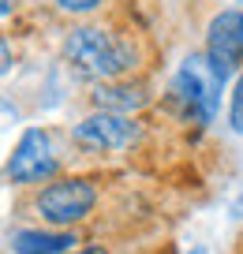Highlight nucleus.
<instances>
[{
  "instance_id": "nucleus-1",
  "label": "nucleus",
  "mask_w": 243,
  "mask_h": 254,
  "mask_svg": "<svg viewBox=\"0 0 243 254\" xmlns=\"http://www.w3.org/2000/svg\"><path fill=\"white\" fill-rule=\"evenodd\" d=\"M64 60L75 67V75L94 82H116L135 67V53L124 38L109 34L105 26H75L64 38Z\"/></svg>"
},
{
  "instance_id": "nucleus-2",
  "label": "nucleus",
  "mask_w": 243,
  "mask_h": 254,
  "mask_svg": "<svg viewBox=\"0 0 243 254\" xmlns=\"http://www.w3.org/2000/svg\"><path fill=\"white\" fill-rule=\"evenodd\" d=\"M221 75L213 71V64L206 60V53H191L187 60L176 67L172 82H168V101L183 112L187 120L195 124H210L217 116V105H221Z\"/></svg>"
},
{
  "instance_id": "nucleus-3",
  "label": "nucleus",
  "mask_w": 243,
  "mask_h": 254,
  "mask_svg": "<svg viewBox=\"0 0 243 254\" xmlns=\"http://www.w3.org/2000/svg\"><path fill=\"white\" fill-rule=\"evenodd\" d=\"M97 206V187L82 176H60L38 187L34 194V213L49 224V228H71V224L86 221Z\"/></svg>"
},
{
  "instance_id": "nucleus-4",
  "label": "nucleus",
  "mask_w": 243,
  "mask_h": 254,
  "mask_svg": "<svg viewBox=\"0 0 243 254\" xmlns=\"http://www.w3.org/2000/svg\"><path fill=\"white\" fill-rule=\"evenodd\" d=\"M60 168L56 161V150H53V135L41 131V127H30L23 138L15 142L8 165H4V176L19 187H34V183H49Z\"/></svg>"
},
{
  "instance_id": "nucleus-5",
  "label": "nucleus",
  "mask_w": 243,
  "mask_h": 254,
  "mask_svg": "<svg viewBox=\"0 0 243 254\" xmlns=\"http://www.w3.org/2000/svg\"><path fill=\"white\" fill-rule=\"evenodd\" d=\"M206 60L213 64L221 82H228V75H236V67L243 64V11L240 8L217 11L210 19V26H206Z\"/></svg>"
},
{
  "instance_id": "nucleus-6",
  "label": "nucleus",
  "mask_w": 243,
  "mask_h": 254,
  "mask_svg": "<svg viewBox=\"0 0 243 254\" xmlns=\"http://www.w3.org/2000/svg\"><path fill=\"white\" fill-rule=\"evenodd\" d=\"M71 138L86 150H127L139 142V124L131 116H116V112H90L86 120H79L71 127Z\"/></svg>"
},
{
  "instance_id": "nucleus-7",
  "label": "nucleus",
  "mask_w": 243,
  "mask_h": 254,
  "mask_svg": "<svg viewBox=\"0 0 243 254\" xmlns=\"http://www.w3.org/2000/svg\"><path fill=\"white\" fill-rule=\"evenodd\" d=\"M150 101L146 86L131 79H116V82H97L94 86V109L97 112H116V116H131Z\"/></svg>"
},
{
  "instance_id": "nucleus-8",
  "label": "nucleus",
  "mask_w": 243,
  "mask_h": 254,
  "mask_svg": "<svg viewBox=\"0 0 243 254\" xmlns=\"http://www.w3.org/2000/svg\"><path fill=\"white\" fill-rule=\"evenodd\" d=\"M79 247L71 228H23L11 236V254H68Z\"/></svg>"
},
{
  "instance_id": "nucleus-9",
  "label": "nucleus",
  "mask_w": 243,
  "mask_h": 254,
  "mask_svg": "<svg viewBox=\"0 0 243 254\" xmlns=\"http://www.w3.org/2000/svg\"><path fill=\"white\" fill-rule=\"evenodd\" d=\"M228 127L236 135H243V71L236 75V86H232V101H228Z\"/></svg>"
},
{
  "instance_id": "nucleus-10",
  "label": "nucleus",
  "mask_w": 243,
  "mask_h": 254,
  "mask_svg": "<svg viewBox=\"0 0 243 254\" xmlns=\"http://www.w3.org/2000/svg\"><path fill=\"white\" fill-rule=\"evenodd\" d=\"M53 4L64 11V15H94L105 0H53Z\"/></svg>"
},
{
  "instance_id": "nucleus-11",
  "label": "nucleus",
  "mask_w": 243,
  "mask_h": 254,
  "mask_svg": "<svg viewBox=\"0 0 243 254\" xmlns=\"http://www.w3.org/2000/svg\"><path fill=\"white\" fill-rule=\"evenodd\" d=\"M15 67V49H11V41L8 38H0V79Z\"/></svg>"
},
{
  "instance_id": "nucleus-12",
  "label": "nucleus",
  "mask_w": 243,
  "mask_h": 254,
  "mask_svg": "<svg viewBox=\"0 0 243 254\" xmlns=\"http://www.w3.org/2000/svg\"><path fill=\"white\" fill-rule=\"evenodd\" d=\"M15 8H19V0H0V19H4V15H11Z\"/></svg>"
},
{
  "instance_id": "nucleus-13",
  "label": "nucleus",
  "mask_w": 243,
  "mask_h": 254,
  "mask_svg": "<svg viewBox=\"0 0 243 254\" xmlns=\"http://www.w3.org/2000/svg\"><path fill=\"white\" fill-rule=\"evenodd\" d=\"M68 254H105V251H101V247H86V251H79V247H75V251H68Z\"/></svg>"
},
{
  "instance_id": "nucleus-14",
  "label": "nucleus",
  "mask_w": 243,
  "mask_h": 254,
  "mask_svg": "<svg viewBox=\"0 0 243 254\" xmlns=\"http://www.w3.org/2000/svg\"><path fill=\"white\" fill-rule=\"evenodd\" d=\"M187 254H210V251H206V247H191Z\"/></svg>"
}]
</instances>
